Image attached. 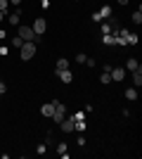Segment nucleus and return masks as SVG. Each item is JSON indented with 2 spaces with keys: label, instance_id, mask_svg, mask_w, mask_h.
I'll return each mask as SVG.
<instances>
[{
  "label": "nucleus",
  "instance_id": "423d86ee",
  "mask_svg": "<svg viewBox=\"0 0 142 159\" xmlns=\"http://www.w3.org/2000/svg\"><path fill=\"white\" fill-rule=\"evenodd\" d=\"M62 131H67V133H74V126H76V119L74 116H64V119H62Z\"/></svg>",
  "mask_w": 142,
  "mask_h": 159
},
{
  "label": "nucleus",
  "instance_id": "6e6552de",
  "mask_svg": "<svg viewBox=\"0 0 142 159\" xmlns=\"http://www.w3.org/2000/svg\"><path fill=\"white\" fill-rule=\"evenodd\" d=\"M41 114H43V116H50V119H52V114H54V100H52V102H45V105L41 107Z\"/></svg>",
  "mask_w": 142,
  "mask_h": 159
},
{
  "label": "nucleus",
  "instance_id": "a211bd4d",
  "mask_svg": "<svg viewBox=\"0 0 142 159\" xmlns=\"http://www.w3.org/2000/svg\"><path fill=\"white\" fill-rule=\"evenodd\" d=\"M100 14H102V19H104V17H111V7H109V5H104V7L100 10Z\"/></svg>",
  "mask_w": 142,
  "mask_h": 159
},
{
  "label": "nucleus",
  "instance_id": "393cba45",
  "mask_svg": "<svg viewBox=\"0 0 142 159\" xmlns=\"http://www.w3.org/2000/svg\"><path fill=\"white\" fill-rule=\"evenodd\" d=\"M93 21H97V24H100V21H102V14H100V12H95V14H93Z\"/></svg>",
  "mask_w": 142,
  "mask_h": 159
},
{
  "label": "nucleus",
  "instance_id": "6ab92c4d",
  "mask_svg": "<svg viewBox=\"0 0 142 159\" xmlns=\"http://www.w3.org/2000/svg\"><path fill=\"white\" fill-rule=\"evenodd\" d=\"M36 152H38V154L43 157V154L47 152V145H45V143H38V147H36Z\"/></svg>",
  "mask_w": 142,
  "mask_h": 159
},
{
  "label": "nucleus",
  "instance_id": "4be33fe9",
  "mask_svg": "<svg viewBox=\"0 0 142 159\" xmlns=\"http://www.w3.org/2000/svg\"><path fill=\"white\" fill-rule=\"evenodd\" d=\"M21 43H24V40H21L19 36H17V38H12V48H21Z\"/></svg>",
  "mask_w": 142,
  "mask_h": 159
},
{
  "label": "nucleus",
  "instance_id": "20e7f679",
  "mask_svg": "<svg viewBox=\"0 0 142 159\" xmlns=\"http://www.w3.org/2000/svg\"><path fill=\"white\" fill-rule=\"evenodd\" d=\"M31 29H33L36 36H43V33L47 31V24H45V19L41 17V19H36V21H33V26H31Z\"/></svg>",
  "mask_w": 142,
  "mask_h": 159
},
{
  "label": "nucleus",
  "instance_id": "ddd939ff",
  "mask_svg": "<svg viewBox=\"0 0 142 159\" xmlns=\"http://www.w3.org/2000/svg\"><path fill=\"white\" fill-rule=\"evenodd\" d=\"M54 69H57V71H64V69H69V60H64V57H62V60H57V66H54Z\"/></svg>",
  "mask_w": 142,
  "mask_h": 159
},
{
  "label": "nucleus",
  "instance_id": "39448f33",
  "mask_svg": "<svg viewBox=\"0 0 142 159\" xmlns=\"http://www.w3.org/2000/svg\"><path fill=\"white\" fill-rule=\"evenodd\" d=\"M109 76H111V81H123L126 79V69H123V66H111Z\"/></svg>",
  "mask_w": 142,
  "mask_h": 159
},
{
  "label": "nucleus",
  "instance_id": "7ed1b4c3",
  "mask_svg": "<svg viewBox=\"0 0 142 159\" xmlns=\"http://www.w3.org/2000/svg\"><path fill=\"white\" fill-rule=\"evenodd\" d=\"M67 116V107L62 105V102H57L54 100V114H52V121L54 124H62V119Z\"/></svg>",
  "mask_w": 142,
  "mask_h": 159
},
{
  "label": "nucleus",
  "instance_id": "f03ea898",
  "mask_svg": "<svg viewBox=\"0 0 142 159\" xmlns=\"http://www.w3.org/2000/svg\"><path fill=\"white\" fill-rule=\"evenodd\" d=\"M17 29H19V38H21V40H33L36 45L41 43V36H36L31 26H26V24H19Z\"/></svg>",
  "mask_w": 142,
  "mask_h": 159
},
{
  "label": "nucleus",
  "instance_id": "1a4fd4ad",
  "mask_svg": "<svg viewBox=\"0 0 142 159\" xmlns=\"http://www.w3.org/2000/svg\"><path fill=\"white\" fill-rule=\"evenodd\" d=\"M133 74V83H135V88H140L142 86V66H137L135 71H130Z\"/></svg>",
  "mask_w": 142,
  "mask_h": 159
},
{
  "label": "nucleus",
  "instance_id": "aec40b11",
  "mask_svg": "<svg viewBox=\"0 0 142 159\" xmlns=\"http://www.w3.org/2000/svg\"><path fill=\"white\" fill-rule=\"evenodd\" d=\"M7 10H10V0H0V12L7 14Z\"/></svg>",
  "mask_w": 142,
  "mask_h": 159
},
{
  "label": "nucleus",
  "instance_id": "f3484780",
  "mask_svg": "<svg viewBox=\"0 0 142 159\" xmlns=\"http://www.w3.org/2000/svg\"><path fill=\"white\" fill-rule=\"evenodd\" d=\"M74 131H76V133H83V131H85V119H83V121H76Z\"/></svg>",
  "mask_w": 142,
  "mask_h": 159
},
{
  "label": "nucleus",
  "instance_id": "7c9ffc66",
  "mask_svg": "<svg viewBox=\"0 0 142 159\" xmlns=\"http://www.w3.org/2000/svg\"><path fill=\"white\" fill-rule=\"evenodd\" d=\"M2 21H5V12H0V24H2Z\"/></svg>",
  "mask_w": 142,
  "mask_h": 159
},
{
  "label": "nucleus",
  "instance_id": "412c9836",
  "mask_svg": "<svg viewBox=\"0 0 142 159\" xmlns=\"http://www.w3.org/2000/svg\"><path fill=\"white\" fill-rule=\"evenodd\" d=\"M85 60H88V55H76V62H78V64H85Z\"/></svg>",
  "mask_w": 142,
  "mask_h": 159
},
{
  "label": "nucleus",
  "instance_id": "4468645a",
  "mask_svg": "<svg viewBox=\"0 0 142 159\" xmlns=\"http://www.w3.org/2000/svg\"><path fill=\"white\" fill-rule=\"evenodd\" d=\"M123 95H126V98H128L130 102H133V100H137V88H128V90H126Z\"/></svg>",
  "mask_w": 142,
  "mask_h": 159
},
{
  "label": "nucleus",
  "instance_id": "cd10ccee",
  "mask_svg": "<svg viewBox=\"0 0 142 159\" xmlns=\"http://www.w3.org/2000/svg\"><path fill=\"white\" fill-rule=\"evenodd\" d=\"M5 93V81H0V95Z\"/></svg>",
  "mask_w": 142,
  "mask_h": 159
},
{
  "label": "nucleus",
  "instance_id": "c756f323",
  "mask_svg": "<svg viewBox=\"0 0 142 159\" xmlns=\"http://www.w3.org/2000/svg\"><path fill=\"white\" fill-rule=\"evenodd\" d=\"M43 2V7H50V0H41Z\"/></svg>",
  "mask_w": 142,
  "mask_h": 159
},
{
  "label": "nucleus",
  "instance_id": "c85d7f7f",
  "mask_svg": "<svg viewBox=\"0 0 142 159\" xmlns=\"http://www.w3.org/2000/svg\"><path fill=\"white\" fill-rule=\"evenodd\" d=\"M116 2H118V5H128L130 0H116Z\"/></svg>",
  "mask_w": 142,
  "mask_h": 159
},
{
  "label": "nucleus",
  "instance_id": "5701e85b",
  "mask_svg": "<svg viewBox=\"0 0 142 159\" xmlns=\"http://www.w3.org/2000/svg\"><path fill=\"white\" fill-rule=\"evenodd\" d=\"M71 116H74L76 121H83V119H85V114H83V112H76V114H71Z\"/></svg>",
  "mask_w": 142,
  "mask_h": 159
},
{
  "label": "nucleus",
  "instance_id": "b1692460",
  "mask_svg": "<svg viewBox=\"0 0 142 159\" xmlns=\"http://www.w3.org/2000/svg\"><path fill=\"white\" fill-rule=\"evenodd\" d=\"M57 152H59V154H67V145H64V143H59V145H57Z\"/></svg>",
  "mask_w": 142,
  "mask_h": 159
},
{
  "label": "nucleus",
  "instance_id": "2f4dec72",
  "mask_svg": "<svg viewBox=\"0 0 142 159\" xmlns=\"http://www.w3.org/2000/svg\"><path fill=\"white\" fill-rule=\"evenodd\" d=\"M0 100H2V95H0Z\"/></svg>",
  "mask_w": 142,
  "mask_h": 159
},
{
  "label": "nucleus",
  "instance_id": "dca6fc26",
  "mask_svg": "<svg viewBox=\"0 0 142 159\" xmlns=\"http://www.w3.org/2000/svg\"><path fill=\"white\" fill-rule=\"evenodd\" d=\"M100 83H102V86L111 83V76H109V71H102V76H100Z\"/></svg>",
  "mask_w": 142,
  "mask_h": 159
},
{
  "label": "nucleus",
  "instance_id": "2eb2a0df",
  "mask_svg": "<svg viewBox=\"0 0 142 159\" xmlns=\"http://www.w3.org/2000/svg\"><path fill=\"white\" fill-rule=\"evenodd\" d=\"M130 19L135 21V24H142V10H140V7H137L135 12H133V17H130Z\"/></svg>",
  "mask_w": 142,
  "mask_h": 159
},
{
  "label": "nucleus",
  "instance_id": "f8f14e48",
  "mask_svg": "<svg viewBox=\"0 0 142 159\" xmlns=\"http://www.w3.org/2000/svg\"><path fill=\"white\" fill-rule=\"evenodd\" d=\"M102 43H104V45H116V36L114 33H104V36H102Z\"/></svg>",
  "mask_w": 142,
  "mask_h": 159
},
{
  "label": "nucleus",
  "instance_id": "9d476101",
  "mask_svg": "<svg viewBox=\"0 0 142 159\" xmlns=\"http://www.w3.org/2000/svg\"><path fill=\"white\" fill-rule=\"evenodd\" d=\"M57 76L62 79V83H71V81H74V74L69 71V69H64V71H57Z\"/></svg>",
  "mask_w": 142,
  "mask_h": 159
},
{
  "label": "nucleus",
  "instance_id": "0eeeda50",
  "mask_svg": "<svg viewBox=\"0 0 142 159\" xmlns=\"http://www.w3.org/2000/svg\"><path fill=\"white\" fill-rule=\"evenodd\" d=\"M7 21H10L12 26H19V24H21V10H19V7H17V10H14L10 17H7Z\"/></svg>",
  "mask_w": 142,
  "mask_h": 159
},
{
  "label": "nucleus",
  "instance_id": "9b49d317",
  "mask_svg": "<svg viewBox=\"0 0 142 159\" xmlns=\"http://www.w3.org/2000/svg\"><path fill=\"white\" fill-rule=\"evenodd\" d=\"M137 66H140V64H137L135 57H128V62H126V66H123V69H126V71H135Z\"/></svg>",
  "mask_w": 142,
  "mask_h": 159
},
{
  "label": "nucleus",
  "instance_id": "a878e982",
  "mask_svg": "<svg viewBox=\"0 0 142 159\" xmlns=\"http://www.w3.org/2000/svg\"><path fill=\"white\" fill-rule=\"evenodd\" d=\"M7 38V33H5V29H0V40H5Z\"/></svg>",
  "mask_w": 142,
  "mask_h": 159
},
{
  "label": "nucleus",
  "instance_id": "bb28decb",
  "mask_svg": "<svg viewBox=\"0 0 142 159\" xmlns=\"http://www.w3.org/2000/svg\"><path fill=\"white\" fill-rule=\"evenodd\" d=\"M10 5H14V7H19V5H21V0H10Z\"/></svg>",
  "mask_w": 142,
  "mask_h": 159
},
{
  "label": "nucleus",
  "instance_id": "f257e3e1",
  "mask_svg": "<svg viewBox=\"0 0 142 159\" xmlns=\"http://www.w3.org/2000/svg\"><path fill=\"white\" fill-rule=\"evenodd\" d=\"M19 52H21V60L28 62V60H33V57H36L38 45H36L33 40H24V43H21V48H19Z\"/></svg>",
  "mask_w": 142,
  "mask_h": 159
}]
</instances>
